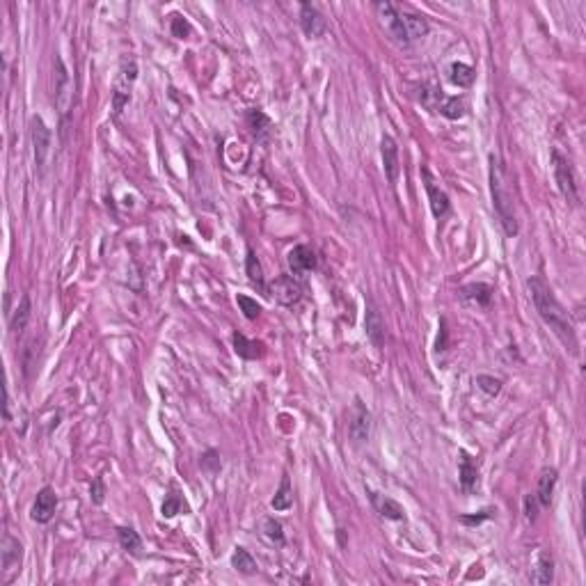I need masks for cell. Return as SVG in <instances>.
Wrapping results in <instances>:
<instances>
[{
  "instance_id": "cell-1",
  "label": "cell",
  "mask_w": 586,
  "mask_h": 586,
  "mask_svg": "<svg viewBox=\"0 0 586 586\" xmlns=\"http://www.w3.org/2000/svg\"><path fill=\"white\" fill-rule=\"evenodd\" d=\"M527 289H529L534 307H536V311H539V316L543 318V323L550 326V330L556 335V339H559L573 355H578L580 353L578 335H575V328H573L570 318H568V311H565L561 302L556 300L552 287L543 277L534 275V277L527 280Z\"/></svg>"
},
{
  "instance_id": "cell-2",
  "label": "cell",
  "mask_w": 586,
  "mask_h": 586,
  "mask_svg": "<svg viewBox=\"0 0 586 586\" xmlns=\"http://www.w3.org/2000/svg\"><path fill=\"white\" fill-rule=\"evenodd\" d=\"M374 12L378 16L380 25L385 28L396 44L408 46L413 42H419V39H424L428 33H431V25H428L424 16L408 12V9H401L398 5L389 3V0L374 3Z\"/></svg>"
},
{
  "instance_id": "cell-3",
  "label": "cell",
  "mask_w": 586,
  "mask_h": 586,
  "mask_svg": "<svg viewBox=\"0 0 586 586\" xmlns=\"http://www.w3.org/2000/svg\"><path fill=\"white\" fill-rule=\"evenodd\" d=\"M490 195H493V207L500 224L506 236H517V218H515V202H513V190L509 177L502 161L497 156H490Z\"/></svg>"
},
{
  "instance_id": "cell-4",
  "label": "cell",
  "mask_w": 586,
  "mask_h": 586,
  "mask_svg": "<svg viewBox=\"0 0 586 586\" xmlns=\"http://www.w3.org/2000/svg\"><path fill=\"white\" fill-rule=\"evenodd\" d=\"M419 99H422V103L426 105L428 110L440 113L442 117H447V120H463L465 113H467V105H465L463 96H458V94L449 96L435 85H424Z\"/></svg>"
},
{
  "instance_id": "cell-5",
  "label": "cell",
  "mask_w": 586,
  "mask_h": 586,
  "mask_svg": "<svg viewBox=\"0 0 586 586\" xmlns=\"http://www.w3.org/2000/svg\"><path fill=\"white\" fill-rule=\"evenodd\" d=\"M135 81H138V62H135L133 57H124L122 64H120V71H117V78H115V87H113V113H115V117H120L126 105L131 103Z\"/></svg>"
},
{
  "instance_id": "cell-6",
  "label": "cell",
  "mask_w": 586,
  "mask_h": 586,
  "mask_svg": "<svg viewBox=\"0 0 586 586\" xmlns=\"http://www.w3.org/2000/svg\"><path fill=\"white\" fill-rule=\"evenodd\" d=\"M552 170H554V181L559 185V190L563 195L565 202L578 204L580 195H578V179H575V172L570 168V163L565 156H561L556 149H552Z\"/></svg>"
},
{
  "instance_id": "cell-7",
  "label": "cell",
  "mask_w": 586,
  "mask_h": 586,
  "mask_svg": "<svg viewBox=\"0 0 586 586\" xmlns=\"http://www.w3.org/2000/svg\"><path fill=\"white\" fill-rule=\"evenodd\" d=\"M268 296H275L280 305L293 307L302 300V296H305V285L298 280V275H280L270 282Z\"/></svg>"
},
{
  "instance_id": "cell-8",
  "label": "cell",
  "mask_w": 586,
  "mask_h": 586,
  "mask_svg": "<svg viewBox=\"0 0 586 586\" xmlns=\"http://www.w3.org/2000/svg\"><path fill=\"white\" fill-rule=\"evenodd\" d=\"M30 138H33V151H35V163L39 172H44L48 154H51V142H53V133L46 126V122L42 117H33L30 120Z\"/></svg>"
},
{
  "instance_id": "cell-9",
  "label": "cell",
  "mask_w": 586,
  "mask_h": 586,
  "mask_svg": "<svg viewBox=\"0 0 586 586\" xmlns=\"http://www.w3.org/2000/svg\"><path fill=\"white\" fill-rule=\"evenodd\" d=\"M348 433L355 440L357 444L369 442L371 435V413L369 408L362 403V398H355L348 413Z\"/></svg>"
},
{
  "instance_id": "cell-10",
  "label": "cell",
  "mask_w": 586,
  "mask_h": 586,
  "mask_svg": "<svg viewBox=\"0 0 586 586\" xmlns=\"http://www.w3.org/2000/svg\"><path fill=\"white\" fill-rule=\"evenodd\" d=\"M57 511V493L51 486H44L42 490L37 493L33 509H30V517L37 524H48L55 517Z\"/></svg>"
},
{
  "instance_id": "cell-11",
  "label": "cell",
  "mask_w": 586,
  "mask_h": 586,
  "mask_svg": "<svg viewBox=\"0 0 586 586\" xmlns=\"http://www.w3.org/2000/svg\"><path fill=\"white\" fill-rule=\"evenodd\" d=\"M300 25H302V33H305L309 39L323 37L328 30L326 16L321 14V9L311 3H300Z\"/></svg>"
},
{
  "instance_id": "cell-12",
  "label": "cell",
  "mask_w": 586,
  "mask_h": 586,
  "mask_svg": "<svg viewBox=\"0 0 586 586\" xmlns=\"http://www.w3.org/2000/svg\"><path fill=\"white\" fill-rule=\"evenodd\" d=\"M380 154H383V168H385L389 185H396L401 163H398V144H396V140L392 138V135H383V142H380Z\"/></svg>"
},
{
  "instance_id": "cell-13",
  "label": "cell",
  "mask_w": 586,
  "mask_h": 586,
  "mask_svg": "<svg viewBox=\"0 0 586 586\" xmlns=\"http://www.w3.org/2000/svg\"><path fill=\"white\" fill-rule=\"evenodd\" d=\"M424 185H426V195H428V204H431V211H433V216L440 220V218H444L447 213H449V207H452V204H449V195L440 188V185L435 183V179H433V174L428 172V170H424Z\"/></svg>"
},
{
  "instance_id": "cell-14",
  "label": "cell",
  "mask_w": 586,
  "mask_h": 586,
  "mask_svg": "<svg viewBox=\"0 0 586 586\" xmlns=\"http://www.w3.org/2000/svg\"><path fill=\"white\" fill-rule=\"evenodd\" d=\"M21 556H23V545L18 543L14 536L5 534L3 536V550H0V561H3L5 580H9V573L12 570H18V565H21Z\"/></svg>"
},
{
  "instance_id": "cell-15",
  "label": "cell",
  "mask_w": 586,
  "mask_h": 586,
  "mask_svg": "<svg viewBox=\"0 0 586 586\" xmlns=\"http://www.w3.org/2000/svg\"><path fill=\"white\" fill-rule=\"evenodd\" d=\"M364 328H367V337L376 348H383L385 344V321L380 316V311L376 309V305L371 300H367V314H364Z\"/></svg>"
},
{
  "instance_id": "cell-16",
  "label": "cell",
  "mask_w": 586,
  "mask_h": 586,
  "mask_svg": "<svg viewBox=\"0 0 586 586\" xmlns=\"http://www.w3.org/2000/svg\"><path fill=\"white\" fill-rule=\"evenodd\" d=\"M287 261L293 275H305V272L316 268V255L309 246H296L289 252Z\"/></svg>"
},
{
  "instance_id": "cell-17",
  "label": "cell",
  "mask_w": 586,
  "mask_h": 586,
  "mask_svg": "<svg viewBox=\"0 0 586 586\" xmlns=\"http://www.w3.org/2000/svg\"><path fill=\"white\" fill-rule=\"evenodd\" d=\"M371 504H374V509L378 511V515H383L385 520H394V522H401L406 520V511L403 506L389 500L385 495H378V493H371Z\"/></svg>"
},
{
  "instance_id": "cell-18",
  "label": "cell",
  "mask_w": 586,
  "mask_h": 586,
  "mask_svg": "<svg viewBox=\"0 0 586 586\" xmlns=\"http://www.w3.org/2000/svg\"><path fill=\"white\" fill-rule=\"evenodd\" d=\"M556 481H559V472H556L554 467H545L539 478V490H536V502H539L543 509H548L552 504Z\"/></svg>"
},
{
  "instance_id": "cell-19",
  "label": "cell",
  "mask_w": 586,
  "mask_h": 586,
  "mask_svg": "<svg viewBox=\"0 0 586 586\" xmlns=\"http://www.w3.org/2000/svg\"><path fill=\"white\" fill-rule=\"evenodd\" d=\"M461 300L465 305H474V307H488L493 300V287L488 285H481V282H476V285H467L461 289Z\"/></svg>"
},
{
  "instance_id": "cell-20",
  "label": "cell",
  "mask_w": 586,
  "mask_h": 586,
  "mask_svg": "<svg viewBox=\"0 0 586 586\" xmlns=\"http://www.w3.org/2000/svg\"><path fill=\"white\" fill-rule=\"evenodd\" d=\"M231 341H234L236 355L243 360H259V357H263V353H266V346H263L261 341L248 339L246 335H241V332H236V335L231 337Z\"/></svg>"
},
{
  "instance_id": "cell-21",
  "label": "cell",
  "mask_w": 586,
  "mask_h": 586,
  "mask_svg": "<svg viewBox=\"0 0 586 586\" xmlns=\"http://www.w3.org/2000/svg\"><path fill=\"white\" fill-rule=\"evenodd\" d=\"M478 483V467L472 461V456L467 452H461V488L463 493H474V488Z\"/></svg>"
},
{
  "instance_id": "cell-22",
  "label": "cell",
  "mask_w": 586,
  "mask_h": 586,
  "mask_svg": "<svg viewBox=\"0 0 586 586\" xmlns=\"http://www.w3.org/2000/svg\"><path fill=\"white\" fill-rule=\"evenodd\" d=\"M474 78H476V71H474V67L470 64H465V62H452L449 64V81H452L456 87H470L474 83Z\"/></svg>"
},
{
  "instance_id": "cell-23",
  "label": "cell",
  "mask_w": 586,
  "mask_h": 586,
  "mask_svg": "<svg viewBox=\"0 0 586 586\" xmlns=\"http://www.w3.org/2000/svg\"><path fill=\"white\" fill-rule=\"evenodd\" d=\"M534 584H552L554 582V559L550 552H541L539 563H536L534 575H532Z\"/></svg>"
},
{
  "instance_id": "cell-24",
  "label": "cell",
  "mask_w": 586,
  "mask_h": 586,
  "mask_svg": "<svg viewBox=\"0 0 586 586\" xmlns=\"http://www.w3.org/2000/svg\"><path fill=\"white\" fill-rule=\"evenodd\" d=\"M30 311H33L30 296H23L21 302H18L16 311H14V316L9 318V330H12V335H21V332L25 330L28 321H30Z\"/></svg>"
},
{
  "instance_id": "cell-25",
  "label": "cell",
  "mask_w": 586,
  "mask_h": 586,
  "mask_svg": "<svg viewBox=\"0 0 586 586\" xmlns=\"http://www.w3.org/2000/svg\"><path fill=\"white\" fill-rule=\"evenodd\" d=\"M117 539H120V545L129 554L142 556V539L135 529H131V527H120V529H117Z\"/></svg>"
},
{
  "instance_id": "cell-26",
  "label": "cell",
  "mask_w": 586,
  "mask_h": 586,
  "mask_svg": "<svg viewBox=\"0 0 586 586\" xmlns=\"http://www.w3.org/2000/svg\"><path fill=\"white\" fill-rule=\"evenodd\" d=\"M246 272H248V280L255 285L261 293H266L268 296V287L263 285V268H261V263L259 259L255 257V252H252V248H248V257H246Z\"/></svg>"
},
{
  "instance_id": "cell-27",
  "label": "cell",
  "mask_w": 586,
  "mask_h": 586,
  "mask_svg": "<svg viewBox=\"0 0 586 586\" xmlns=\"http://www.w3.org/2000/svg\"><path fill=\"white\" fill-rule=\"evenodd\" d=\"M231 568L239 570L241 575H255L259 565L246 548H236L231 554Z\"/></svg>"
},
{
  "instance_id": "cell-28",
  "label": "cell",
  "mask_w": 586,
  "mask_h": 586,
  "mask_svg": "<svg viewBox=\"0 0 586 586\" xmlns=\"http://www.w3.org/2000/svg\"><path fill=\"white\" fill-rule=\"evenodd\" d=\"M270 506H272L275 511H289L291 506H293V490H291V481H289L287 474L282 476V483H280V488H277L275 497L270 500Z\"/></svg>"
},
{
  "instance_id": "cell-29",
  "label": "cell",
  "mask_w": 586,
  "mask_h": 586,
  "mask_svg": "<svg viewBox=\"0 0 586 586\" xmlns=\"http://www.w3.org/2000/svg\"><path fill=\"white\" fill-rule=\"evenodd\" d=\"M246 120H248L250 131L255 133V138H259V140L266 138L268 131H270V120L266 115H263L261 110H250Z\"/></svg>"
},
{
  "instance_id": "cell-30",
  "label": "cell",
  "mask_w": 586,
  "mask_h": 586,
  "mask_svg": "<svg viewBox=\"0 0 586 586\" xmlns=\"http://www.w3.org/2000/svg\"><path fill=\"white\" fill-rule=\"evenodd\" d=\"M57 105H60V113H67V99H69V76H67V69L62 60H57Z\"/></svg>"
},
{
  "instance_id": "cell-31",
  "label": "cell",
  "mask_w": 586,
  "mask_h": 586,
  "mask_svg": "<svg viewBox=\"0 0 586 586\" xmlns=\"http://www.w3.org/2000/svg\"><path fill=\"white\" fill-rule=\"evenodd\" d=\"M181 509L185 511V502H183V497L177 493V490H170L168 495H165V502H163V517H174L177 513H181Z\"/></svg>"
},
{
  "instance_id": "cell-32",
  "label": "cell",
  "mask_w": 586,
  "mask_h": 586,
  "mask_svg": "<svg viewBox=\"0 0 586 586\" xmlns=\"http://www.w3.org/2000/svg\"><path fill=\"white\" fill-rule=\"evenodd\" d=\"M263 534H266V539L270 543L285 545V527H282V522L275 520V517H268V520L263 522Z\"/></svg>"
},
{
  "instance_id": "cell-33",
  "label": "cell",
  "mask_w": 586,
  "mask_h": 586,
  "mask_svg": "<svg viewBox=\"0 0 586 586\" xmlns=\"http://www.w3.org/2000/svg\"><path fill=\"white\" fill-rule=\"evenodd\" d=\"M476 385L488 396H497V394L502 392V380L500 378H493V376H476Z\"/></svg>"
},
{
  "instance_id": "cell-34",
  "label": "cell",
  "mask_w": 586,
  "mask_h": 586,
  "mask_svg": "<svg viewBox=\"0 0 586 586\" xmlns=\"http://www.w3.org/2000/svg\"><path fill=\"white\" fill-rule=\"evenodd\" d=\"M236 302L241 305V309H243V314H246V318H250V321H255V318L261 314V305H259V302H257L255 298H250V296H239Z\"/></svg>"
},
{
  "instance_id": "cell-35",
  "label": "cell",
  "mask_w": 586,
  "mask_h": 586,
  "mask_svg": "<svg viewBox=\"0 0 586 586\" xmlns=\"http://www.w3.org/2000/svg\"><path fill=\"white\" fill-rule=\"evenodd\" d=\"M172 35L177 37V39H185V37L190 35V25H188V21H185L181 14H174L172 16Z\"/></svg>"
},
{
  "instance_id": "cell-36",
  "label": "cell",
  "mask_w": 586,
  "mask_h": 586,
  "mask_svg": "<svg viewBox=\"0 0 586 586\" xmlns=\"http://www.w3.org/2000/svg\"><path fill=\"white\" fill-rule=\"evenodd\" d=\"M90 497H92V502L99 506L103 504V497H105V486H103V478L101 476H96L92 486H90Z\"/></svg>"
},
{
  "instance_id": "cell-37",
  "label": "cell",
  "mask_w": 586,
  "mask_h": 586,
  "mask_svg": "<svg viewBox=\"0 0 586 586\" xmlns=\"http://www.w3.org/2000/svg\"><path fill=\"white\" fill-rule=\"evenodd\" d=\"M493 515V511L490 509H486V511H481L478 515H463L461 517V522H465V524H478V522H483V520H488V517Z\"/></svg>"
},
{
  "instance_id": "cell-38",
  "label": "cell",
  "mask_w": 586,
  "mask_h": 586,
  "mask_svg": "<svg viewBox=\"0 0 586 586\" xmlns=\"http://www.w3.org/2000/svg\"><path fill=\"white\" fill-rule=\"evenodd\" d=\"M534 502H536V495H527V500H524V513H527V520H529V522L536 520V506H534Z\"/></svg>"
},
{
  "instance_id": "cell-39",
  "label": "cell",
  "mask_w": 586,
  "mask_h": 586,
  "mask_svg": "<svg viewBox=\"0 0 586 586\" xmlns=\"http://www.w3.org/2000/svg\"><path fill=\"white\" fill-rule=\"evenodd\" d=\"M9 406H12V401H9V389L5 385V403H3V408H5V424L12 422V415H9Z\"/></svg>"
}]
</instances>
